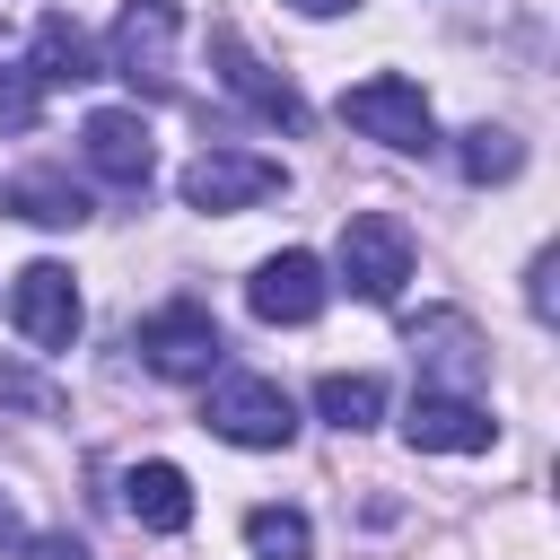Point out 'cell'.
<instances>
[{
	"mask_svg": "<svg viewBox=\"0 0 560 560\" xmlns=\"http://www.w3.org/2000/svg\"><path fill=\"white\" fill-rule=\"evenodd\" d=\"M210 61H219V88H228L254 122H271V131H298V122H306V96H298L271 61H254L236 26H210Z\"/></svg>",
	"mask_w": 560,
	"mask_h": 560,
	"instance_id": "6",
	"label": "cell"
},
{
	"mask_svg": "<svg viewBox=\"0 0 560 560\" xmlns=\"http://www.w3.org/2000/svg\"><path fill=\"white\" fill-rule=\"evenodd\" d=\"M18 542H26V525H18V508L0 499V551H18Z\"/></svg>",
	"mask_w": 560,
	"mask_h": 560,
	"instance_id": "22",
	"label": "cell"
},
{
	"mask_svg": "<svg viewBox=\"0 0 560 560\" xmlns=\"http://www.w3.org/2000/svg\"><path fill=\"white\" fill-rule=\"evenodd\" d=\"M271 192H289V166L254 158V149H201L184 166V210H245V201H271Z\"/></svg>",
	"mask_w": 560,
	"mask_h": 560,
	"instance_id": "7",
	"label": "cell"
},
{
	"mask_svg": "<svg viewBox=\"0 0 560 560\" xmlns=\"http://www.w3.org/2000/svg\"><path fill=\"white\" fill-rule=\"evenodd\" d=\"M35 114H44V88H35V70L0 52V131H35Z\"/></svg>",
	"mask_w": 560,
	"mask_h": 560,
	"instance_id": "19",
	"label": "cell"
},
{
	"mask_svg": "<svg viewBox=\"0 0 560 560\" xmlns=\"http://www.w3.org/2000/svg\"><path fill=\"white\" fill-rule=\"evenodd\" d=\"M411 359L429 368L420 385H446V394H472V385H481V368H490V350L472 341V324H464L455 306H438V315H420V324H411Z\"/></svg>",
	"mask_w": 560,
	"mask_h": 560,
	"instance_id": "12",
	"label": "cell"
},
{
	"mask_svg": "<svg viewBox=\"0 0 560 560\" xmlns=\"http://www.w3.org/2000/svg\"><path fill=\"white\" fill-rule=\"evenodd\" d=\"M324 298H332V280H324V262H315L306 245H289V254L254 262V280H245V306H254L262 324H315V315H324Z\"/></svg>",
	"mask_w": 560,
	"mask_h": 560,
	"instance_id": "9",
	"label": "cell"
},
{
	"mask_svg": "<svg viewBox=\"0 0 560 560\" xmlns=\"http://www.w3.org/2000/svg\"><path fill=\"white\" fill-rule=\"evenodd\" d=\"M26 560H88V542H79V534H35Z\"/></svg>",
	"mask_w": 560,
	"mask_h": 560,
	"instance_id": "21",
	"label": "cell"
},
{
	"mask_svg": "<svg viewBox=\"0 0 560 560\" xmlns=\"http://www.w3.org/2000/svg\"><path fill=\"white\" fill-rule=\"evenodd\" d=\"M245 542H254V560H306L315 551V534H306L298 508H254L245 516Z\"/></svg>",
	"mask_w": 560,
	"mask_h": 560,
	"instance_id": "18",
	"label": "cell"
},
{
	"mask_svg": "<svg viewBox=\"0 0 560 560\" xmlns=\"http://www.w3.org/2000/svg\"><path fill=\"white\" fill-rule=\"evenodd\" d=\"M79 149H88V166H96L105 184H122V192H140V184H149V166H158L149 122H140V114H122V105H96V114L79 122Z\"/></svg>",
	"mask_w": 560,
	"mask_h": 560,
	"instance_id": "11",
	"label": "cell"
},
{
	"mask_svg": "<svg viewBox=\"0 0 560 560\" xmlns=\"http://www.w3.org/2000/svg\"><path fill=\"white\" fill-rule=\"evenodd\" d=\"M122 508H131V525H149V534H184V525H192V481H184L175 464H131V472H122Z\"/></svg>",
	"mask_w": 560,
	"mask_h": 560,
	"instance_id": "13",
	"label": "cell"
},
{
	"mask_svg": "<svg viewBox=\"0 0 560 560\" xmlns=\"http://www.w3.org/2000/svg\"><path fill=\"white\" fill-rule=\"evenodd\" d=\"M175 0H122V18H114V52H105V70L114 79H131L140 96H175Z\"/></svg>",
	"mask_w": 560,
	"mask_h": 560,
	"instance_id": "3",
	"label": "cell"
},
{
	"mask_svg": "<svg viewBox=\"0 0 560 560\" xmlns=\"http://www.w3.org/2000/svg\"><path fill=\"white\" fill-rule=\"evenodd\" d=\"M551 271H560V254L542 245V254H534V271H525V306H534V324H551V315H560V306H551Z\"/></svg>",
	"mask_w": 560,
	"mask_h": 560,
	"instance_id": "20",
	"label": "cell"
},
{
	"mask_svg": "<svg viewBox=\"0 0 560 560\" xmlns=\"http://www.w3.org/2000/svg\"><path fill=\"white\" fill-rule=\"evenodd\" d=\"M402 438H411L420 455H481V446L499 438V420H490L472 394L420 385V394H411V411H402Z\"/></svg>",
	"mask_w": 560,
	"mask_h": 560,
	"instance_id": "10",
	"label": "cell"
},
{
	"mask_svg": "<svg viewBox=\"0 0 560 560\" xmlns=\"http://www.w3.org/2000/svg\"><path fill=\"white\" fill-rule=\"evenodd\" d=\"M201 429L228 438V446H289L298 438V402L271 376H219L210 402H201Z\"/></svg>",
	"mask_w": 560,
	"mask_h": 560,
	"instance_id": "2",
	"label": "cell"
},
{
	"mask_svg": "<svg viewBox=\"0 0 560 560\" xmlns=\"http://www.w3.org/2000/svg\"><path fill=\"white\" fill-rule=\"evenodd\" d=\"M131 350H140V368H158V376H210L228 341H219V324H210V306H201V298H175V306L140 315Z\"/></svg>",
	"mask_w": 560,
	"mask_h": 560,
	"instance_id": "5",
	"label": "cell"
},
{
	"mask_svg": "<svg viewBox=\"0 0 560 560\" xmlns=\"http://www.w3.org/2000/svg\"><path fill=\"white\" fill-rule=\"evenodd\" d=\"M315 411H324L332 429H376V420H385V385L359 376V368H332V376L315 385Z\"/></svg>",
	"mask_w": 560,
	"mask_h": 560,
	"instance_id": "16",
	"label": "cell"
},
{
	"mask_svg": "<svg viewBox=\"0 0 560 560\" xmlns=\"http://www.w3.org/2000/svg\"><path fill=\"white\" fill-rule=\"evenodd\" d=\"M9 324L35 350H70L79 341V280H70V262H26L9 280Z\"/></svg>",
	"mask_w": 560,
	"mask_h": 560,
	"instance_id": "8",
	"label": "cell"
},
{
	"mask_svg": "<svg viewBox=\"0 0 560 560\" xmlns=\"http://www.w3.org/2000/svg\"><path fill=\"white\" fill-rule=\"evenodd\" d=\"M96 79V52H88V35L52 9V18H35V88H88Z\"/></svg>",
	"mask_w": 560,
	"mask_h": 560,
	"instance_id": "15",
	"label": "cell"
},
{
	"mask_svg": "<svg viewBox=\"0 0 560 560\" xmlns=\"http://www.w3.org/2000/svg\"><path fill=\"white\" fill-rule=\"evenodd\" d=\"M289 9H306V18H341V9H359V0H289Z\"/></svg>",
	"mask_w": 560,
	"mask_h": 560,
	"instance_id": "23",
	"label": "cell"
},
{
	"mask_svg": "<svg viewBox=\"0 0 560 560\" xmlns=\"http://www.w3.org/2000/svg\"><path fill=\"white\" fill-rule=\"evenodd\" d=\"M0 210H18V219H35V228H79V219H88V192H79L70 175H52V166H26V175H9Z\"/></svg>",
	"mask_w": 560,
	"mask_h": 560,
	"instance_id": "14",
	"label": "cell"
},
{
	"mask_svg": "<svg viewBox=\"0 0 560 560\" xmlns=\"http://www.w3.org/2000/svg\"><path fill=\"white\" fill-rule=\"evenodd\" d=\"M455 166H464V184H508V175L525 166V149H516V131H490V122H472V131L455 140Z\"/></svg>",
	"mask_w": 560,
	"mask_h": 560,
	"instance_id": "17",
	"label": "cell"
},
{
	"mask_svg": "<svg viewBox=\"0 0 560 560\" xmlns=\"http://www.w3.org/2000/svg\"><path fill=\"white\" fill-rule=\"evenodd\" d=\"M341 280H350V298L394 306L402 280H411V228H402L394 210H359V219L341 228Z\"/></svg>",
	"mask_w": 560,
	"mask_h": 560,
	"instance_id": "1",
	"label": "cell"
},
{
	"mask_svg": "<svg viewBox=\"0 0 560 560\" xmlns=\"http://www.w3.org/2000/svg\"><path fill=\"white\" fill-rule=\"evenodd\" d=\"M341 122L350 131H368V140H385V149H438V122H429V96L411 88V79H394V70H376V79H359L350 96H341Z\"/></svg>",
	"mask_w": 560,
	"mask_h": 560,
	"instance_id": "4",
	"label": "cell"
}]
</instances>
